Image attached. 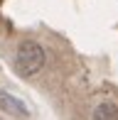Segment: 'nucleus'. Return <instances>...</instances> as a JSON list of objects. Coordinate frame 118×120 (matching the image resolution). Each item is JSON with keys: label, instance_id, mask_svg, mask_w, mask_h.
Returning <instances> with one entry per match:
<instances>
[{"label": "nucleus", "instance_id": "obj_1", "mask_svg": "<svg viewBox=\"0 0 118 120\" xmlns=\"http://www.w3.org/2000/svg\"><path fill=\"white\" fill-rule=\"evenodd\" d=\"M15 66L22 76H32L44 66V49L37 42H22L15 54Z\"/></svg>", "mask_w": 118, "mask_h": 120}, {"label": "nucleus", "instance_id": "obj_3", "mask_svg": "<svg viewBox=\"0 0 118 120\" xmlns=\"http://www.w3.org/2000/svg\"><path fill=\"white\" fill-rule=\"evenodd\" d=\"M91 120H118V105L111 101H103L96 105V110L91 113Z\"/></svg>", "mask_w": 118, "mask_h": 120}, {"label": "nucleus", "instance_id": "obj_2", "mask_svg": "<svg viewBox=\"0 0 118 120\" xmlns=\"http://www.w3.org/2000/svg\"><path fill=\"white\" fill-rule=\"evenodd\" d=\"M0 108L8 110V113H12V115H17V118L27 115V108H25L15 96H10V93H0Z\"/></svg>", "mask_w": 118, "mask_h": 120}]
</instances>
